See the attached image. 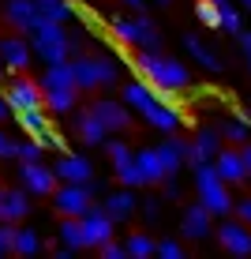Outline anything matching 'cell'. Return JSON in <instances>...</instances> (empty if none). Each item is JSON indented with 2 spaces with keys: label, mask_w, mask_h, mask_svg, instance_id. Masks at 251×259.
Instances as JSON below:
<instances>
[{
  "label": "cell",
  "mask_w": 251,
  "mask_h": 259,
  "mask_svg": "<svg viewBox=\"0 0 251 259\" xmlns=\"http://www.w3.org/2000/svg\"><path fill=\"white\" fill-rule=\"evenodd\" d=\"M120 98H124V105H128L131 113H139V117L146 120L150 128L165 132V136H173V132L184 124L180 109H176V105H169V102H161L158 91L146 83V79H135V83H128V87L120 91Z\"/></svg>",
  "instance_id": "6da1fadb"
},
{
  "label": "cell",
  "mask_w": 251,
  "mask_h": 259,
  "mask_svg": "<svg viewBox=\"0 0 251 259\" xmlns=\"http://www.w3.org/2000/svg\"><path fill=\"white\" fill-rule=\"evenodd\" d=\"M128 64L135 68V75H139V79H146L154 91H169V94H176V91H184V87H191V71H187L180 60L165 57L161 49H142L135 60H128Z\"/></svg>",
  "instance_id": "7a4b0ae2"
},
{
  "label": "cell",
  "mask_w": 251,
  "mask_h": 259,
  "mask_svg": "<svg viewBox=\"0 0 251 259\" xmlns=\"http://www.w3.org/2000/svg\"><path fill=\"white\" fill-rule=\"evenodd\" d=\"M30 49H34V57H41L45 64H64V60L75 57V38L64 30V23H53V19H41L38 26L30 30Z\"/></svg>",
  "instance_id": "3957f363"
},
{
  "label": "cell",
  "mask_w": 251,
  "mask_h": 259,
  "mask_svg": "<svg viewBox=\"0 0 251 259\" xmlns=\"http://www.w3.org/2000/svg\"><path fill=\"white\" fill-rule=\"evenodd\" d=\"M97 195H102V184L94 177L90 181H60L57 192H53V207H57L60 218H83Z\"/></svg>",
  "instance_id": "277c9868"
},
{
  "label": "cell",
  "mask_w": 251,
  "mask_h": 259,
  "mask_svg": "<svg viewBox=\"0 0 251 259\" xmlns=\"http://www.w3.org/2000/svg\"><path fill=\"white\" fill-rule=\"evenodd\" d=\"M191 169H195V188H199V203L214 214V218H225V214L232 210V195H229V184L218 177L214 162H199V165H191Z\"/></svg>",
  "instance_id": "5b68a950"
},
{
  "label": "cell",
  "mask_w": 251,
  "mask_h": 259,
  "mask_svg": "<svg viewBox=\"0 0 251 259\" xmlns=\"http://www.w3.org/2000/svg\"><path fill=\"white\" fill-rule=\"evenodd\" d=\"M109 30L120 46H135V49H161V34L158 26L146 19L142 12L135 15H113L109 19Z\"/></svg>",
  "instance_id": "8992f818"
},
{
  "label": "cell",
  "mask_w": 251,
  "mask_h": 259,
  "mask_svg": "<svg viewBox=\"0 0 251 259\" xmlns=\"http://www.w3.org/2000/svg\"><path fill=\"white\" fill-rule=\"evenodd\" d=\"M71 71H75L79 91H102L120 79V68L113 57H71Z\"/></svg>",
  "instance_id": "52a82bcc"
},
{
  "label": "cell",
  "mask_w": 251,
  "mask_h": 259,
  "mask_svg": "<svg viewBox=\"0 0 251 259\" xmlns=\"http://www.w3.org/2000/svg\"><path fill=\"white\" fill-rule=\"evenodd\" d=\"M19 184L26 188V195H53L57 192V184H60V177H57V169H49L41 158H34V162H23L19 158Z\"/></svg>",
  "instance_id": "ba28073f"
},
{
  "label": "cell",
  "mask_w": 251,
  "mask_h": 259,
  "mask_svg": "<svg viewBox=\"0 0 251 259\" xmlns=\"http://www.w3.org/2000/svg\"><path fill=\"white\" fill-rule=\"evenodd\" d=\"M79 222H83V248H102L116 229V222L109 218V210H105L102 203H90V210Z\"/></svg>",
  "instance_id": "9c48e42d"
},
{
  "label": "cell",
  "mask_w": 251,
  "mask_h": 259,
  "mask_svg": "<svg viewBox=\"0 0 251 259\" xmlns=\"http://www.w3.org/2000/svg\"><path fill=\"white\" fill-rule=\"evenodd\" d=\"M4 102L15 109H34V105H45V91H41V83H34V79L26 75H15L12 83L4 87Z\"/></svg>",
  "instance_id": "30bf717a"
},
{
  "label": "cell",
  "mask_w": 251,
  "mask_h": 259,
  "mask_svg": "<svg viewBox=\"0 0 251 259\" xmlns=\"http://www.w3.org/2000/svg\"><path fill=\"white\" fill-rule=\"evenodd\" d=\"M218 244L229 255H251V226L240 218H225L218 226Z\"/></svg>",
  "instance_id": "8fae6325"
},
{
  "label": "cell",
  "mask_w": 251,
  "mask_h": 259,
  "mask_svg": "<svg viewBox=\"0 0 251 259\" xmlns=\"http://www.w3.org/2000/svg\"><path fill=\"white\" fill-rule=\"evenodd\" d=\"M90 109L97 113V120L109 132H131V109L124 105V98L120 102H116V98H94Z\"/></svg>",
  "instance_id": "7c38bea8"
},
{
  "label": "cell",
  "mask_w": 251,
  "mask_h": 259,
  "mask_svg": "<svg viewBox=\"0 0 251 259\" xmlns=\"http://www.w3.org/2000/svg\"><path fill=\"white\" fill-rule=\"evenodd\" d=\"M71 132H75L79 143H86V147H105V139H109V128L97 120L94 109H79L75 120H71Z\"/></svg>",
  "instance_id": "4fadbf2b"
},
{
  "label": "cell",
  "mask_w": 251,
  "mask_h": 259,
  "mask_svg": "<svg viewBox=\"0 0 251 259\" xmlns=\"http://www.w3.org/2000/svg\"><path fill=\"white\" fill-rule=\"evenodd\" d=\"M30 57H34V49H30V41H26V38H19V34L0 38V64H4L8 71L30 68Z\"/></svg>",
  "instance_id": "5bb4252c"
},
{
  "label": "cell",
  "mask_w": 251,
  "mask_h": 259,
  "mask_svg": "<svg viewBox=\"0 0 251 259\" xmlns=\"http://www.w3.org/2000/svg\"><path fill=\"white\" fill-rule=\"evenodd\" d=\"M214 169H218V177H221L225 184H244V181H247L244 154H240L236 147H221L218 154H214Z\"/></svg>",
  "instance_id": "9a60e30c"
},
{
  "label": "cell",
  "mask_w": 251,
  "mask_h": 259,
  "mask_svg": "<svg viewBox=\"0 0 251 259\" xmlns=\"http://www.w3.org/2000/svg\"><path fill=\"white\" fill-rule=\"evenodd\" d=\"M4 19L12 23L15 30L30 34L34 26L41 23V8H38V0H4Z\"/></svg>",
  "instance_id": "2e32d148"
},
{
  "label": "cell",
  "mask_w": 251,
  "mask_h": 259,
  "mask_svg": "<svg viewBox=\"0 0 251 259\" xmlns=\"http://www.w3.org/2000/svg\"><path fill=\"white\" fill-rule=\"evenodd\" d=\"M218 150H221V132L218 128H199V132H195V139L187 143V165L214 162Z\"/></svg>",
  "instance_id": "e0dca14e"
},
{
  "label": "cell",
  "mask_w": 251,
  "mask_h": 259,
  "mask_svg": "<svg viewBox=\"0 0 251 259\" xmlns=\"http://www.w3.org/2000/svg\"><path fill=\"white\" fill-rule=\"evenodd\" d=\"M102 207L109 210V218L116 222V226H128V222L135 218V210H139V199H135L131 188H116V192H109L102 199Z\"/></svg>",
  "instance_id": "ac0fdd59"
},
{
  "label": "cell",
  "mask_w": 251,
  "mask_h": 259,
  "mask_svg": "<svg viewBox=\"0 0 251 259\" xmlns=\"http://www.w3.org/2000/svg\"><path fill=\"white\" fill-rule=\"evenodd\" d=\"M210 218L214 214L206 210L203 203H191V207H184V214H180V233L187 240H206L210 237Z\"/></svg>",
  "instance_id": "d6986e66"
},
{
  "label": "cell",
  "mask_w": 251,
  "mask_h": 259,
  "mask_svg": "<svg viewBox=\"0 0 251 259\" xmlns=\"http://www.w3.org/2000/svg\"><path fill=\"white\" fill-rule=\"evenodd\" d=\"M30 214V195L26 188H0V222L19 226V218Z\"/></svg>",
  "instance_id": "ffe728a7"
},
{
  "label": "cell",
  "mask_w": 251,
  "mask_h": 259,
  "mask_svg": "<svg viewBox=\"0 0 251 259\" xmlns=\"http://www.w3.org/2000/svg\"><path fill=\"white\" fill-rule=\"evenodd\" d=\"M158 154H161V165H165V173L176 177V173L187 165V139H180V136L173 132V136H165V143H158Z\"/></svg>",
  "instance_id": "44dd1931"
},
{
  "label": "cell",
  "mask_w": 251,
  "mask_h": 259,
  "mask_svg": "<svg viewBox=\"0 0 251 259\" xmlns=\"http://www.w3.org/2000/svg\"><path fill=\"white\" fill-rule=\"evenodd\" d=\"M53 169H57L60 181H90V177H94L90 158H86V154H75V150H64V154H60V162L53 165Z\"/></svg>",
  "instance_id": "7402d4cb"
},
{
  "label": "cell",
  "mask_w": 251,
  "mask_h": 259,
  "mask_svg": "<svg viewBox=\"0 0 251 259\" xmlns=\"http://www.w3.org/2000/svg\"><path fill=\"white\" fill-rule=\"evenodd\" d=\"M12 117L19 120V128H23L30 139H41V136H45V132L53 128V124H49V113H45V105H34V109H15Z\"/></svg>",
  "instance_id": "603a6c76"
},
{
  "label": "cell",
  "mask_w": 251,
  "mask_h": 259,
  "mask_svg": "<svg viewBox=\"0 0 251 259\" xmlns=\"http://www.w3.org/2000/svg\"><path fill=\"white\" fill-rule=\"evenodd\" d=\"M41 91H71L75 87V71H71V60H64V64H45V75L38 79ZM79 91V87H75Z\"/></svg>",
  "instance_id": "cb8c5ba5"
},
{
  "label": "cell",
  "mask_w": 251,
  "mask_h": 259,
  "mask_svg": "<svg viewBox=\"0 0 251 259\" xmlns=\"http://www.w3.org/2000/svg\"><path fill=\"white\" fill-rule=\"evenodd\" d=\"M135 162H139V169H142V181L146 184H161L165 181V165H161V154H158V147H142V150H135Z\"/></svg>",
  "instance_id": "d4e9b609"
},
{
  "label": "cell",
  "mask_w": 251,
  "mask_h": 259,
  "mask_svg": "<svg viewBox=\"0 0 251 259\" xmlns=\"http://www.w3.org/2000/svg\"><path fill=\"white\" fill-rule=\"evenodd\" d=\"M184 49H187V57H191V60H199V64H203L206 71H210V75H218V71H221V57H218L214 49H206L203 41L195 38V34H187V38H184Z\"/></svg>",
  "instance_id": "484cf974"
},
{
  "label": "cell",
  "mask_w": 251,
  "mask_h": 259,
  "mask_svg": "<svg viewBox=\"0 0 251 259\" xmlns=\"http://www.w3.org/2000/svg\"><path fill=\"white\" fill-rule=\"evenodd\" d=\"M113 173H116V181L124 184V188H142V169H139V162H135V150H131L128 158H120V162H113Z\"/></svg>",
  "instance_id": "4316f807"
},
{
  "label": "cell",
  "mask_w": 251,
  "mask_h": 259,
  "mask_svg": "<svg viewBox=\"0 0 251 259\" xmlns=\"http://www.w3.org/2000/svg\"><path fill=\"white\" fill-rule=\"evenodd\" d=\"M12 252L15 255H38L41 252V233H38V229H30V226H15Z\"/></svg>",
  "instance_id": "83f0119b"
},
{
  "label": "cell",
  "mask_w": 251,
  "mask_h": 259,
  "mask_svg": "<svg viewBox=\"0 0 251 259\" xmlns=\"http://www.w3.org/2000/svg\"><path fill=\"white\" fill-rule=\"evenodd\" d=\"M45 102H49V113H75V102H79V91H45Z\"/></svg>",
  "instance_id": "f1b7e54d"
},
{
  "label": "cell",
  "mask_w": 251,
  "mask_h": 259,
  "mask_svg": "<svg viewBox=\"0 0 251 259\" xmlns=\"http://www.w3.org/2000/svg\"><path fill=\"white\" fill-rule=\"evenodd\" d=\"M124 248H128V255H131V259H146V255H154L158 240H154V237H146V233H131L128 240H124Z\"/></svg>",
  "instance_id": "f546056e"
},
{
  "label": "cell",
  "mask_w": 251,
  "mask_h": 259,
  "mask_svg": "<svg viewBox=\"0 0 251 259\" xmlns=\"http://www.w3.org/2000/svg\"><path fill=\"white\" fill-rule=\"evenodd\" d=\"M38 8H41V19H53V23H68L75 15V4H68V0H45Z\"/></svg>",
  "instance_id": "4dcf8cb0"
},
{
  "label": "cell",
  "mask_w": 251,
  "mask_h": 259,
  "mask_svg": "<svg viewBox=\"0 0 251 259\" xmlns=\"http://www.w3.org/2000/svg\"><path fill=\"white\" fill-rule=\"evenodd\" d=\"M195 15H199L203 26H210V30H221V8L214 4V0H199V4H195Z\"/></svg>",
  "instance_id": "1f68e13d"
},
{
  "label": "cell",
  "mask_w": 251,
  "mask_h": 259,
  "mask_svg": "<svg viewBox=\"0 0 251 259\" xmlns=\"http://www.w3.org/2000/svg\"><path fill=\"white\" fill-rule=\"evenodd\" d=\"M60 244L83 248V222H79V218H64V222H60Z\"/></svg>",
  "instance_id": "d6a6232c"
},
{
  "label": "cell",
  "mask_w": 251,
  "mask_h": 259,
  "mask_svg": "<svg viewBox=\"0 0 251 259\" xmlns=\"http://www.w3.org/2000/svg\"><path fill=\"white\" fill-rule=\"evenodd\" d=\"M218 132H221V139H225V143H247L251 124H244L240 117H232V120H225V124H221Z\"/></svg>",
  "instance_id": "836d02e7"
},
{
  "label": "cell",
  "mask_w": 251,
  "mask_h": 259,
  "mask_svg": "<svg viewBox=\"0 0 251 259\" xmlns=\"http://www.w3.org/2000/svg\"><path fill=\"white\" fill-rule=\"evenodd\" d=\"M221 30H229V34H240L244 26H240V12L232 4H225L221 8Z\"/></svg>",
  "instance_id": "e575fe53"
},
{
  "label": "cell",
  "mask_w": 251,
  "mask_h": 259,
  "mask_svg": "<svg viewBox=\"0 0 251 259\" xmlns=\"http://www.w3.org/2000/svg\"><path fill=\"white\" fill-rule=\"evenodd\" d=\"M154 255L161 259H184V248H180V240H158V248H154Z\"/></svg>",
  "instance_id": "d590c367"
},
{
  "label": "cell",
  "mask_w": 251,
  "mask_h": 259,
  "mask_svg": "<svg viewBox=\"0 0 251 259\" xmlns=\"http://www.w3.org/2000/svg\"><path fill=\"white\" fill-rule=\"evenodd\" d=\"M38 143H41L45 150H57V154H64V150H71V147H68V139L60 136V132H53V128H49V132H45V136H41Z\"/></svg>",
  "instance_id": "8d00e7d4"
},
{
  "label": "cell",
  "mask_w": 251,
  "mask_h": 259,
  "mask_svg": "<svg viewBox=\"0 0 251 259\" xmlns=\"http://www.w3.org/2000/svg\"><path fill=\"white\" fill-rule=\"evenodd\" d=\"M8 158H19V143L0 128V162H8Z\"/></svg>",
  "instance_id": "74e56055"
},
{
  "label": "cell",
  "mask_w": 251,
  "mask_h": 259,
  "mask_svg": "<svg viewBox=\"0 0 251 259\" xmlns=\"http://www.w3.org/2000/svg\"><path fill=\"white\" fill-rule=\"evenodd\" d=\"M97 255H102V259H124V255H128V248H124V244H116V240L109 237L102 248H97Z\"/></svg>",
  "instance_id": "f35d334b"
},
{
  "label": "cell",
  "mask_w": 251,
  "mask_h": 259,
  "mask_svg": "<svg viewBox=\"0 0 251 259\" xmlns=\"http://www.w3.org/2000/svg\"><path fill=\"white\" fill-rule=\"evenodd\" d=\"M41 150H45V147H41L38 139H26V143H19V158H23V162H34V158H41Z\"/></svg>",
  "instance_id": "ab89813d"
},
{
  "label": "cell",
  "mask_w": 251,
  "mask_h": 259,
  "mask_svg": "<svg viewBox=\"0 0 251 259\" xmlns=\"http://www.w3.org/2000/svg\"><path fill=\"white\" fill-rule=\"evenodd\" d=\"M12 237H15V226L0 222V255H12Z\"/></svg>",
  "instance_id": "60d3db41"
},
{
  "label": "cell",
  "mask_w": 251,
  "mask_h": 259,
  "mask_svg": "<svg viewBox=\"0 0 251 259\" xmlns=\"http://www.w3.org/2000/svg\"><path fill=\"white\" fill-rule=\"evenodd\" d=\"M105 150H109L113 162H120V158L131 154V147H128V143H120V139H105Z\"/></svg>",
  "instance_id": "b9f144b4"
},
{
  "label": "cell",
  "mask_w": 251,
  "mask_h": 259,
  "mask_svg": "<svg viewBox=\"0 0 251 259\" xmlns=\"http://www.w3.org/2000/svg\"><path fill=\"white\" fill-rule=\"evenodd\" d=\"M161 199H169V203L180 199V184H176L173 177H165V181H161Z\"/></svg>",
  "instance_id": "7bdbcfd3"
},
{
  "label": "cell",
  "mask_w": 251,
  "mask_h": 259,
  "mask_svg": "<svg viewBox=\"0 0 251 259\" xmlns=\"http://www.w3.org/2000/svg\"><path fill=\"white\" fill-rule=\"evenodd\" d=\"M142 214H146V222H161V199H142Z\"/></svg>",
  "instance_id": "ee69618b"
},
{
  "label": "cell",
  "mask_w": 251,
  "mask_h": 259,
  "mask_svg": "<svg viewBox=\"0 0 251 259\" xmlns=\"http://www.w3.org/2000/svg\"><path fill=\"white\" fill-rule=\"evenodd\" d=\"M232 214H236L240 222H247V226H251V199H240V203H232Z\"/></svg>",
  "instance_id": "f6af8a7d"
},
{
  "label": "cell",
  "mask_w": 251,
  "mask_h": 259,
  "mask_svg": "<svg viewBox=\"0 0 251 259\" xmlns=\"http://www.w3.org/2000/svg\"><path fill=\"white\" fill-rule=\"evenodd\" d=\"M236 38H240V46H244V57H247V68H251V30H240Z\"/></svg>",
  "instance_id": "bcb514c9"
},
{
  "label": "cell",
  "mask_w": 251,
  "mask_h": 259,
  "mask_svg": "<svg viewBox=\"0 0 251 259\" xmlns=\"http://www.w3.org/2000/svg\"><path fill=\"white\" fill-rule=\"evenodd\" d=\"M240 154H244V165H247V181H251V143L240 147Z\"/></svg>",
  "instance_id": "7dc6e473"
},
{
  "label": "cell",
  "mask_w": 251,
  "mask_h": 259,
  "mask_svg": "<svg viewBox=\"0 0 251 259\" xmlns=\"http://www.w3.org/2000/svg\"><path fill=\"white\" fill-rule=\"evenodd\" d=\"M75 252H79V248H71V244H64V248H57V259H71Z\"/></svg>",
  "instance_id": "c3c4849f"
},
{
  "label": "cell",
  "mask_w": 251,
  "mask_h": 259,
  "mask_svg": "<svg viewBox=\"0 0 251 259\" xmlns=\"http://www.w3.org/2000/svg\"><path fill=\"white\" fill-rule=\"evenodd\" d=\"M124 8H131V12H142V8H146V0H120Z\"/></svg>",
  "instance_id": "681fc988"
},
{
  "label": "cell",
  "mask_w": 251,
  "mask_h": 259,
  "mask_svg": "<svg viewBox=\"0 0 251 259\" xmlns=\"http://www.w3.org/2000/svg\"><path fill=\"white\" fill-rule=\"evenodd\" d=\"M8 117H12V105H8L4 94H0V120H8Z\"/></svg>",
  "instance_id": "f907efd6"
},
{
  "label": "cell",
  "mask_w": 251,
  "mask_h": 259,
  "mask_svg": "<svg viewBox=\"0 0 251 259\" xmlns=\"http://www.w3.org/2000/svg\"><path fill=\"white\" fill-rule=\"evenodd\" d=\"M214 4H218V8H225V4H229V0H214Z\"/></svg>",
  "instance_id": "816d5d0a"
},
{
  "label": "cell",
  "mask_w": 251,
  "mask_h": 259,
  "mask_svg": "<svg viewBox=\"0 0 251 259\" xmlns=\"http://www.w3.org/2000/svg\"><path fill=\"white\" fill-rule=\"evenodd\" d=\"M154 4H161V8H165V4H169V0H154Z\"/></svg>",
  "instance_id": "f5cc1de1"
},
{
  "label": "cell",
  "mask_w": 251,
  "mask_h": 259,
  "mask_svg": "<svg viewBox=\"0 0 251 259\" xmlns=\"http://www.w3.org/2000/svg\"><path fill=\"white\" fill-rule=\"evenodd\" d=\"M244 8H247V12H251V0H244Z\"/></svg>",
  "instance_id": "db71d44e"
},
{
  "label": "cell",
  "mask_w": 251,
  "mask_h": 259,
  "mask_svg": "<svg viewBox=\"0 0 251 259\" xmlns=\"http://www.w3.org/2000/svg\"><path fill=\"white\" fill-rule=\"evenodd\" d=\"M38 4H45V0H38Z\"/></svg>",
  "instance_id": "11a10c76"
}]
</instances>
